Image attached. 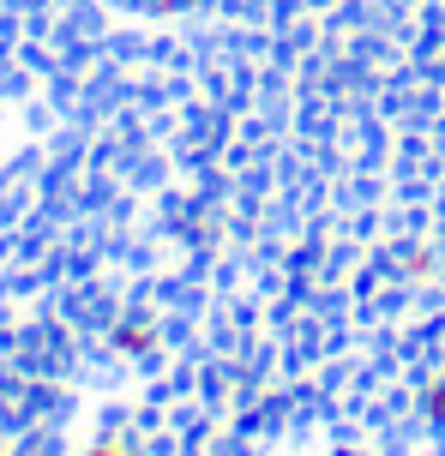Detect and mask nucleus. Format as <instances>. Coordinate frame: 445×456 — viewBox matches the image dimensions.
Masks as SVG:
<instances>
[{"mask_svg": "<svg viewBox=\"0 0 445 456\" xmlns=\"http://www.w3.org/2000/svg\"><path fill=\"white\" fill-rule=\"evenodd\" d=\"M115 354H120V361H144V354H157V324H144V319L115 324Z\"/></svg>", "mask_w": 445, "mask_h": 456, "instance_id": "obj_1", "label": "nucleus"}, {"mask_svg": "<svg viewBox=\"0 0 445 456\" xmlns=\"http://www.w3.org/2000/svg\"><path fill=\"white\" fill-rule=\"evenodd\" d=\"M422 414H427V420H433V427L445 433V372H440V379H433V385L422 390Z\"/></svg>", "mask_w": 445, "mask_h": 456, "instance_id": "obj_2", "label": "nucleus"}, {"mask_svg": "<svg viewBox=\"0 0 445 456\" xmlns=\"http://www.w3.org/2000/svg\"><path fill=\"white\" fill-rule=\"evenodd\" d=\"M91 456H144V451L133 444V438H96V444H91Z\"/></svg>", "mask_w": 445, "mask_h": 456, "instance_id": "obj_3", "label": "nucleus"}, {"mask_svg": "<svg viewBox=\"0 0 445 456\" xmlns=\"http://www.w3.org/2000/svg\"><path fill=\"white\" fill-rule=\"evenodd\" d=\"M427 271H433V252H427V247L403 252V276H427Z\"/></svg>", "mask_w": 445, "mask_h": 456, "instance_id": "obj_4", "label": "nucleus"}, {"mask_svg": "<svg viewBox=\"0 0 445 456\" xmlns=\"http://www.w3.org/2000/svg\"><path fill=\"white\" fill-rule=\"evenodd\" d=\"M187 6H199V0H151V12H187Z\"/></svg>", "mask_w": 445, "mask_h": 456, "instance_id": "obj_5", "label": "nucleus"}, {"mask_svg": "<svg viewBox=\"0 0 445 456\" xmlns=\"http://www.w3.org/2000/svg\"><path fill=\"white\" fill-rule=\"evenodd\" d=\"M433 72H440V78H445V48H433Z\"/></svg>", "mask_w": 445, "mask_h": 456, "instance_id": "obj_6", "label": "nucleus"}, {"mask_svg": "<svg viewBox=\"0 0 445 456\" xmlns=\"http://www.w3.org/2000/svg\"><path fill=\"white\" fill-rule=\"evenodd\" d=\"M313 6H326V0H313Z\"/></svg>", "mask_w": 445, "mask_h": 456, "instance_id": "obj_7", "label": "nucleus"}]
</instances>
